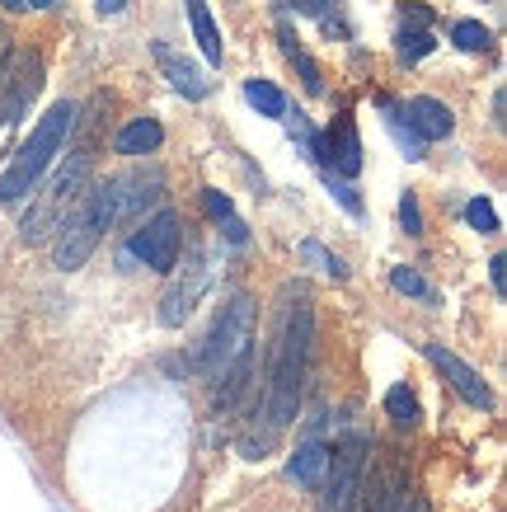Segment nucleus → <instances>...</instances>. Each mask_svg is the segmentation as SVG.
<instances>
[{"mask_svg":"<svg viewBox=\"0 0 507 512\" xmlns=\"http://www.w3.org/2000/svg\"><path fill=\"white\" fill-rule=\"evenodd\" d=\"M76 104L71 99H62V104H52V109L33 123L29 141L15 151V160L5 165V174H0V202L5 207H19V202H29L33 193H38V184H43V174L52 170V160L62 156L66 137H71V123H76Z\"/></svg>","mask_w":507,"mask_h":512,"instance_id":"1","label":"nucleus"},{"mask_svg":"<svg viewBox=\"0 0 507 512\" xmlns=\"http://www.w3.org/2000/svg\"><path fill=\"white\" fill-rule=\"evenodd\" d=\"M310 339H315V311H310V296H296L287 329H282V348L273 362V386H268V419L273 433H282L301 409V386H306V367H310Z\"/></svg>","mask_w":507,"mask_h":512,"instance_id":"2","label":"nucleus"},{"mask_svg":"<svg viewBox=\"0 0 507 512\" xmlns=\"http://www.w3.org/2000/svg\"><path fill=\"white\" fill-rule=\"evenodd\" d=\"M118 202H123V184L118 179H99V184H85L71 202V212L57 226V268L62 273H76L85 259L94 254V245L104 240V231L118 221Z\"/></svg>","mask_w":507,"mask_h":512,"instance_id":"3","label":"nucleus"},{"mask_svg":"<svg viewBox=\"0 0 507 512\" xmlns=\"http://www.w3.org/2000/svg\"><path fill=\"white\" fill-rule=\"evenodd\" d=\"M90 170H94V146H76V151L66 156L62 170L52 174V184H47L43 193H33L38 207H33L29 217H24V226H19V240H24V245H38V240H47V235L62 226V217L71 212V202H76V193L85 188Z\"/></svg>","mask_w":507,"mask_h":512,"instance_id":"4","label":"nucleus"},{"mask_svg":"<svg viewBox=\"0 0 507 512\" xmlns=\"http://www.w3.org/2000/svg\"><path fill=\"white\" fill-rule=\"evenodd\" d=\"M367 456H371L367 433H348L334 451H329L320 512H353V498H357V489H362V475H367Z\"/></svg>","mask_w":507,"mask_h":512,"instance_id":"5","label":"nucleus"},{"mask_svg":"<svg viewBox=\"0 0 507 512\" xmlns=\"http://www.w3.org/2000/svg\"><path fill=\"white\" fill-rule=\"evenodd\" d=\"M249 329H254V301H249V296H235L231 306L221 311V320H216L212 339L202 343V372H207V381H216L245 348H254V334H249Z\"/></svg>","mask_w":507,"mask_h":512,"instance_id":"6","label":"nucleus"},{"mask_svg":"<svg viewBox=\"0 0 507 512\" xmlns=\"http://www.w3.org/2000/svg\"><path fill=\"white\" fill-rule=\"evenodd\" d=\"M38 90H43V62H38V52H15L10 47V57L0 66V127L19 123L29 113Z\"/></svg>","mask_w":507,"mask_h":512,"instance_id":"7","label":"nucleus"},{"mask_svg":"<svg viewBox=\"0 0 507 512\" xmlns=\"http://www.w3.org/2000/svg\"><path fill=\"white\" fill-rule=\"evenodd\" d=\"M179 240H184L179 212L165 207V212H155L141 231H132V254H137L151 273H174V264H179Z\"/></svg>","mask_w":507,"mask_h":512,"instance_id":"8","label":"nucleus"},{"mask_svg":"<svg viewBox=\"0 0 507 512\" xmlns=\"http://www.w3.org/2000/svg\"><path fill=\"white\" fill-rule=\"evenodd\" d=\"M423 353H428V362L446 376V381H451V390H456L470 409H484V414H489V409H493V390H489V381L470 367V362H461V357L451 353L446 343H423Z\"/></svg>","mask_w":507,"mask_h":512,"instance_id":"9","label":"nucleus"},{"mask_svg":"<svg viewBox=\"0 0 507 512\" xmlns=\"http://www.w3.org/2000/svg\"><path fill=\"white\" fill-rule=\"evenodd\" d=\"M315 160L320 165H334V174H343V179H357V170H362V141H357V123L343 113L334 127H329V137H315Z\"/></svg>","mask_w":507,"mask_h":512,"instance_id":"10","label":"nucleus"},{"mask_svg":"<svg viewBox=\"0 0 507 512\" xmlns=\"http://www.w3.org/2000/svg\"><path fill=\"white\" fill-rule=\"evenodd\" d=\"M404 494H409L404 470L400 466H381L371 480L362 475V489H357V498H353V512H400Z\"/></svg>","mask_w":507,"mask_h":512,"instance_id":"11","label":"nucleus"},{"mask_svg":"<svg viewBox=\"0 0 507 512\" xmlns=\"http://www.w3.org/2000/svg\"><path fill=\"white\" fill-rule=\"evenodd\" d=\"M395 118L400 123H409V132H418L423 141H442L456 132V113L446 109L442 99H432V94H418V99H409L404 109H395Z\"/></svg>","mask_w":507,"mask_h":512,"instance_id":"12","label":"nucleus"},{"mask_svg":"<svg viewBox=\"0 0 507 512\" xmlns=\"http://www.w3.org/2000/svg\"><path fill=\"white\" fill-rule=\"evenodd\" d=\"M155 62L165 66L169 85L184 94V99H207V90H212V85H207V76H202V71H198L193 62H179V57H174V52H169L165 43H155Z\"/></svg>","mask_w":507,"mask_h":512,"instance_id":"13","label":"nucleus"},{"mask_svg":"<svg viewBox=\"0 0 507 512\" xmlns=\"http://www.w3.org/2000/svg\"><path fill=\"white\" fill-rule=\"evenodd\" d=\"M160 141H165V127L155 123V118H132L127 127H118L113 151L118 156H151V151H160Z\"/></svg>","mask_w":507,"mask_h":512,"instance_id":"14","label":"nucleus"},{"mask_svg":"<svg viewBox=\"0 0 507 512\" xmlns=\"http://www.w3.org/2000/svg\"><path fill=\"white\" fill-rule=\"evenodd\" d=\"M184 5H188V24H193V38H198L202 57H207L212 66H221L226 62V43H221V29H216L207 0H184Z\"/></svg>","mask_w":507,"mask_h":512,"instance_id":"15","label":"nucleus"},{"mask_svg":"<svg viewBox=\"0 0 507 512\" xmlns=\"http://www.w3.org/2000/svg\"><path fill=\"white\" fill-rule=\"evenodd\" d=\"M292 480L296 484H306V489H320L324 484V470H329V447L324 442H306V447L292 456Z\"/></svg>","mask_w":507,"mask_h":512,"instance_id":"16","label":"nucleus"},{"mask_svg":"<svg viewBox=\"0 0 507 512\" xmlns=\"http://www.w3.org/2000/svg\"><path fill=\"white\" fill-rule=\"evenodd\" d=\"M245 99L263 113V118H287V94L277 90L273 80H259V76L245 80Z\"/></svg>","mask_w":507,"mask_h":512,"instance_id":"17","label":"nucleus"},{"mask_svg":"<svg viewBox=\"0 0 507 512\" xmlns=\"http://www.w3.org/2000/svg\"><path fill=\"white\" fill-rule=\"evenodd\" d=\"M385 414L400 423V428H414V423L423 419V409H418V400H414V390H409V386L385 390Z\"/></svg>","mask_w":507,"mask_h":512,"instance_id":"18","label":"nucleus"},{"mask_svg":"<svg viewBox=\"0 0 507 512\" xmlns=\"http://www.w3.org/2000/svg\"><path fill=\"white\" fill-rule=\"evenodd\" d=\"M451 43L461 47V52H489L493 33L484 29L479 19H456V24H451Z\"/></svg>","mask_w":507,"mask_h":512,"instance_id":"19","label":"nucleus"},{"mask_svg":"<svg viewBox=\"0 0 507 512\" xmlns=\"http://www.w3.org/2000/svg\"><path fill=\"white\" fill-rule=\"evenodd\" d=\"M390 287H395L400 296H418V301H432V287L423 282V273H418V268H409V264L390 268Z\"/></svg>","mask_w":507,"mask_h":512,"instance_id":"20","label":"nucleus"},{"mask_svg":"<svg viewBox=\"0 0 507 512\" xmlns=\"http://www.w3.org/2000/svg\"><path fill=\"white\" fill-rule=\"evenodd\" d=\"M432 47H437V38H432L428 29H400V62H423Z\"/></svg>","mask_w":507,"mask_h":512,"instance_id":"21","label":"nucleus"},{"mask_svg":"<svg viewBox=\"0 0 507 512\" xmlns=\"http://www.w3.org/2000/svg\"><path fill=\"white\" fill-rule=\"evenodd\" d=\"M465 221H470L479 235H498V231H503V226H498V212H493L484 198H470V202H465Z\"/></svg>","mask_w":507,"mask_h":512,"instance_id":"22","label":"nucleus"},{"mask_svg":"<svg viewBox=\"0 0 507 512\" xmlns=\"http://www.w3.org/2000/svg\"><path fill=\"white\" fill-rule=\"evenodd\" d=\"M301 254H306V259H320V264H324V273H329V278H334V282H343V278H348V268H343V259H338V254H329V249H320V245H315V240H310V245H301Z\"/></svg>","mask_w":507,"mask_h":512,"instance_id":"23","label":"nucleus"},{"mask_svg":"<svg viewBox=\"0 0 507 512\" xmlns=\"http://www.w3.org/2000/svg\"><path fill=\"white\" fill-rule=\"evenodd\" d=\"M292 62H296V71L306 76V90H310V94H320V90H324V76H320V66H315V57H310L306 47H296Z\"/></svg>","mask_w":507,"mask_h":512,"instance_id":"24","label":"nucleus"},{"mask_svg":"<svg viewBox=\"0 0 507 512\" xmlns=\"http://www.w3.org/2000/svg\"><path fill=\"white\" fill-rule=\"evenodd\" d=\"M324 184L334 188V198L343 202V207H348L353 217H362V198H357V188H353V184H343V179H334V174H324Z\"/></svg>","mask_w":507,"mask_h":512,"instance_id":"25","label":"nucleus"},{"mask_svg":"<svg viewBox=\"0 0 507 512\" xmlns=\"http://www.w3.org/2000/svg\"><path fill=\"white\" fill-rule=\"evenodd\" d=\"M400 221L409 235H423V212H418V193H404L400 198Z\"/></svg>","mask_w":507,"mask_h":512,"instance_id":"26","label":"nucleus"},{"mask_svg":"<svg viewBox=\"0 0 507 512\" xmlns=\"http://www.w3.org/2000/svg\"><path fill=\"white\" fill-rule=\"evenodd\" d=\"M202 202H207V212H212L216 221H226L235 212V202L226 198V193H221V188H207V193H202Z\"/></svg>","mask_w":507,"mask_h":512,"instance_id":"27","label":"nucleus"},{"mask_svg":"<svg viewBox=\"0 0 507 512\" xmlns=\"http://www.w3.org/2000/svg\"><path fill=\"white\" fill-rule=\"evenodd\" d=\"M221 231H226V240H231V245H245V240H249L245 221L235 217V212H231V217H226V221H221Z\"/></svg>","mask_w":507,"mask_h":512,"instance_id":"28","label":"nucleus"},{"mask_svg":"<svg viewBox=\"0 0 507 512\" xmlns=\"http://www.w3.org/2000/svg\"><path fill=\"white\" fill-rule=\"evenodd\" d=\"M503 268H507V259H503V254H493V259H489V282H493V292H498V296H503V282H507Z\"/></svg>","mask_w":507,"mask_h":512,"instance_id":"29","label":"nucleus"},{"mask_svg":"<svg viewBox=\"0 0 507 512\" xmlns=\"http://www.w3.org/2000/svg\"><path fill=\"white\" fill-rule=\"evenodd\" d=\"M287 5L301 10V15H324V5H329V0H287Z\"/></svg>","mask_w":507,"mask_h":512,"instance_id":"30","label":"nucleus"},{"mask_svg":"<svg viewBox=\"0 0 507 512\" xmlns=\"http://www.w3.org/2000/svg\"><path fill=\"white\" fill-rule=\"evenodd\" d=\"M127 0H99V15H123Z\"/></svg>","mask_w":507,"mask_h":512,"instance_id":"31","label":"nucleus"},{"mask_svg":"<svg viewBox=\"0 0 507 512\" xmlns=\"http://www.w3.org/2000/svg\"><path fill=\"white\" fill-rule=\"evenodd\" d=\"M0 5H5L10 15H19V10H29V0H0Z\"/></svg>","mask_w":507,"mask_h":512,"instance_id":"32","label":"nucleus"},{"mask_svg":"<svg viewBox=\"0 0 507 512\" xmlns=\"http://www.w3.org/2000/svg\"><path fill=\"white\" fill-rule=\"evenodd\" d=\"M5 57H10V38L0 33V66H5Z\"/></svg>","mask_w":507,"mask_h":512,"instance_id":"33","label":"nucleus"},{"mask_svg":"<svg viewBox=\"0 0 507 512\" xmlns=\"http://www.w3.org/2000/svg\"><path fill=\"white\" fill-rule=\"evenodd\" d=\"M33 10H52V5H57V0H29Z\"/></svg>","mask_w":507,"mask_h":512,"instance_id":"34","label":"nucleus"}]
</instances>
